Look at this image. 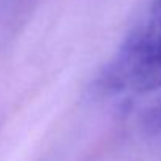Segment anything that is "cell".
Listing matches in <instances>:
<instances>
[{"label":"cell","mask_w":161,"mask_h":161,"mask_svg":"<svg viewBox=\"0 0 161 161\" xmlns=\"http://www.w3.org/2000/svg\"><path fill=\"white\" fill-rule=\"evenodd\" d=\"M104 84L111 90L133 93L161 87V0H152L142 24L106 71Z\"/></svg>","instance_id":"obj_1"},{"label":"cell","mask_w":161,"mask_h":161,"mask_svg":"<svg viewBox=\"0 0 161 161\" xmlns=\"http://www.w3.org/2000/svg\"><path fill=\"white\" fill-rule=\"evenodd\" d=\"M144 125H145L148 133H158L161 130V97L147 111L145 119H144Z\"/></svg>","instance_id":"obj_2"}]
</instances>
